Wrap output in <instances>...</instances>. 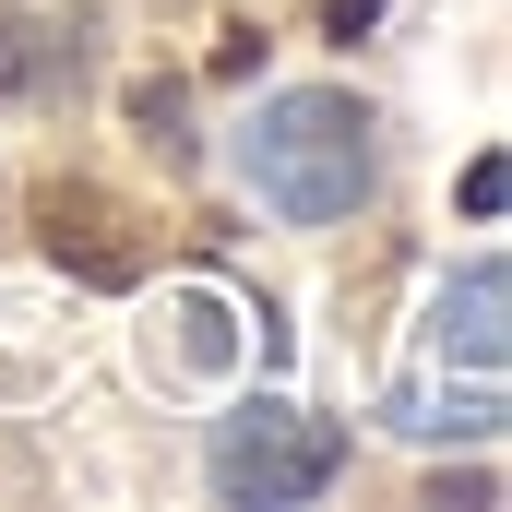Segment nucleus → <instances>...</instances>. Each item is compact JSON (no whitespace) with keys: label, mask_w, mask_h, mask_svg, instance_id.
Wrapping results in <instances>:
<instances>
[{"label":"nucleus","mask_w":512,"mask_h":512,"mask_svg":"<svg viewBox=\"0 0 512 512\" xmlns=\"http://www.w3.org/2000/svg\"><path fill=\"white\" fill-rule=\"evenodd\" d=\"M512 274L501 262H465L441 298H429V370H477V382H501V346H512Z\"/></svg>","instance_id":"3"},{"label":"nucleus","mask_w":512,"mask_h":512,"mask_svg":"<svg viewBox=\"0 0 512 512\" xmlns=\"http://www.w3.org/2000/svg\"><path fill=\"white\" fill-rule=\"evenodd\" d=\"M203 477H215V501H239V512L322 501V489L346 477V429H334V417H310L298 393H251L239 417H215Z\"/></svg>","instance_id":"2"},{"label":"nucleus","mask_w":512,"mask_h":512,"mask_svg":"<svg viewBox=\"0 0 512 512\" xmlns=\"http://www.w3.org/2000/svg\"><path fill=\"white\" fill-rule=\"evenodd\" d=\"M239 179H251L262 215L286 227H346L382 179V143H370V108L334 96V84H286L239 120Z\"/></svg>","instance_id":"1"},{"label":"nucleus","mask_w":512,"mask_h":512,"mask_svg":"<svg viewBox=\"0 0 512 512\" xmlns=\"http://www.w3.org/2000/svg\"><path fill=\"white\" fill-rule=\"evenodd\" d=\"M501 382H453V370H429V382H393L382 393V429H405V441H501Z\"/></svg>","instance_id":"5"},{"label":"nucleus","mask_w":512,"mask_h":512,"mask_svg":"<svg viewBox=\"0 0 512 512\" xmlns=\"http://www.w3.org/2000/svg\"><path fill=\"white\" fill-rule=\"evenodd\" d=\"M36 227H48V262H72L84 286H131L143 274V239H120V203L84 191V179H48L36 191Z\"/></svg>","instance_id":"4"},{"label":"nucleus","mask_w":512,"mask_h":512,"mask_svg":"<svg viewBox=\"0 0 512 512\" xmlns=\"http://www.w3.org/2000/svg\"><path fill=\"white\" fill-rule=\"evenodd\" d=\"M370 12H382V0H322V24H334V36H358Z\"/></svg>","instance_id":"8"},{"label":"nucleus","mask_w":512,"mask_h":512,"mask_svg":"<svg viewBox=\"0 0 512 512\" xmlns=\"http://www.w3.org/2000/svg\"><path fill=\"white\" fill-rule=\"evenodd\" d=\"M501 191H512V167H501V155H477V167H465V215H501Z\"/></svg>","instance_id":"7"},{"label":"nucleus","mask_w":512,"mask_h":512,"mask_svg":"<svg viewBox=\"0 0 512 512\" xmlns=\"http://www.w3.org/2000/svg\"><path fill=\"white\" fill-rule=\"evenodd\" d=\"M179 322H191V358L215 370V358H227V310H215V298H179Z\"/></svg>","instance_id":"6"}]
</instances>
